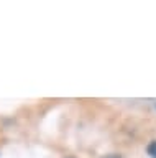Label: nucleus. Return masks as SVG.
Instances as JSON below:
<instances>
[{
  "instance_id": "obj_1",
  "label": "nucleus",
  "mask_w": 156,
  "mask_h": 158,
  "mask_svg": "<svg viewBox=\"0 0 156 158\" xmlns=\"http://www.w3.org/2000/svg\"><path fill=\"white\" fill-rule=\"evenodd\" d=\"M146 153H148L151 158H156V140L148 143V147H146Z\"/></svg>"
},
{
  "instance_id": "obj_3",
  "label": "nucleus",
  "mask_w": 156,
  "mask_h": 158,
  "mask_svg": "<svg viewBox=\"0 0 156 158\" xmlns=\"http://www.w3.org/2000/svg\"><path fill=\"white\" fill-rule=\"evenodd\" d=\"M67 158H71V156H67Z\"/></svg>"
},
{
  "instance_id": "obj_2",
  "label": "nucleus",
  "mask_w": 156,
  "mask_h": 158,
  "mask_svg": "<svg viewBox=\"0 0 156 158\" xmlns=\"http://www.w3.org/2000/svg\"><path fill=\"white\" fill-rule=\"evenodd\" d=\"M104 158H122L120 155H105Z\"/></svg>"
}]
</instances>
